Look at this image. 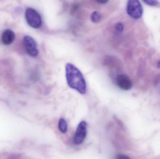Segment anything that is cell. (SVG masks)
Segmentation results:
<instances>
[{
	"mask_svg": "<svg viewBox=\"0 0 160 159\" xmlns=\"http://www.w3.org/2000/svg\"><path fill=\"white\" fill-rule=\"evenodd\" d=\"M66 77L68 86L82 94L86 92L87 86L85 80L81 71L71 63L66 65Z\"/></svg>",
	"mask_w": 160,
	"mask_h": 159,
	"instance_id": "cell-1",
	"label": "cell"
},
{
	"mask_svg": "<svg viewBox=\"0 0 160 159\" xmlns=\"http://www.w3.org/2000/svg\"><path fill=\"white\" fill-rule=\"evenodd\" d=\"M25 18L29 25L34 29H38L42 26V21L39 13L33 8H27L25 11Z\"/></svg>",
	"mask_w": 160,
	"mask_h": 159,
	"instance_id": "cell-2",
	"label": "cell"
},
{
	"mask_svg": "<svg viewBox=\"0 0 160 159\" xmlns=\"http://www.w3.org/2000/svg\"><path fill=\"white\" fill-rule=\"evenodd\" d=\"M128 15L134 19H138L142 16L143 9L138 0H128L127 7Z\"/></svg>",
	"mask_w": 160,
	"mask_h": 159,
	"instance_id": "cell-3",
	"label": "cell"
},
{
	"mask_svg": "<svg viewBox=\"0 0 160 159\" xmlns=\"http://www.w3.org/2000/svg\"><path fill=\"white\" fill-rule=\"evenodd\" d=\"M87 125L85 120L81 121L78 125L74 137V144L76 145L82 144L84 141L87 134Z\"/></svg>",
	"mask_w": 160,
	"mask_h": 159,
	"instance_id": "cell-4",
	"label": "cell"
},
{
	"mask_svg": "<svg viewBox=\"0 0 160 159\" xmlns=\"http://www.w3.org/2000/svg\"><path fill=\"white\" fill-rule=\"evenodd\" d=\"M23 43L26 52L31 57H35L38 54L37 44L35 40L29 35H26L23 39Z\"/></svg>",
	"mask_w": 160,
	"mask_h": 159,
	"instance_id": "cell-5",
	"label": "cell"
},
{
	"mask_svg": "<svg viewBox=\"0 0 160 159\" xmlns=\"http://www.w3.org/2000/svg\"><path fill=\"white\" fill-rule=\"evenodd\" d=\"M116 83L118 87L123 90L128 91L132 87V82L128 77L124 74L118 76Z\"/></svg>",
	"mask_w": 160,
	"mask_h": 159,
	"instance_id": "cell-6",
	"label": "cell"
},
{
	"mask_svg": "<svg viewBox=\"0 0 160 159\" xmlns=\"http://www.w3.org/2000/svg\"><path fill=\"white\" fill-rule=\"evenodd\" d=\"M15 34L10 30H6L4 31L2 35V42L4 44L8 45L13 43L15 39Z\"/></svg>",
	"mask_w": 160,
	"mask_h": 159,
	"instance_id": "cell-7",
	"label": "cell"
},
{
	"mask_svg": "<svg viewBox=\"0 0 160 159\" xmlns=\"http://www.w3.org/2000/svg\"><path fill=\"white\" fill-rule=\"evenodd\" d=\"M59 130L63 133H66L68 130V124L65 119L61 118L59 120L58 124Z\"/></svg>",
	"mask_w": 160,
	"mask_h": 159,
	"instance_id": "cell-8",
	"label": "cell"
},
{
	"mask_svg": "<svg viewBox=\"0 0 160 159\" xmlns=\"http://www.w3.org/2000/svg\"><path fill=\"white\" fill-rule=\"evenodd\" d=\"M102 15L98 11H94L91 15V20L94 23H98L100 21Z\"/></svg>",
	"mask_w": 160,
	"mask_h": 159,
	"instance_id": "cell-9",
	"label": "cell"
},
{
	"mask_svg": "<svg viewBox=\"0 0 160 159\" xmlns=\"http://www.w3.org/2000/svg\"><path fill=\"white\" fill-rule=\"evenodd\" d=\"M145 3L150 6H156L158 3V0H142Z\"/></svg>",
	"mask_w": 160,
	"mask_h": 159,
	"instance_id": "cell-10",
	"label": "cell"
},
{
	"mask_svg": "<svg viewBox=\"0 0 160 159\" xmlns=\"http://www.w3.org/2000/svg\"><path fill=\"white\" fill-rule=\"evenodd\" d=\"M115 28L118 31L121 32L124 30V24L122 22H117V23H116L115 25Z\"/></svg>",
	"mask_w": 160,
	"mask_h": 159,
	"instance_id": "cell-11",
	"label": "cell"
},
{
	"mask_svg": "<svg viewBox=\"0 0 160 159\" xmlns=\"http://www.w3.org/2000/svg\"><path fill=\"white\" fill-rule=\"evenodd\" d=\"M116 159H129L130 158L128 156L126 155H122V154H120L117 156Z\"/></svg>",
	"mask_w": 160,
	"mask_h": 159,
	"instance_id": "cell-12",
	"label": "cell"
},
{
	"mask_svg": "<svg viewBox=\"0 0 160 159\" xmlns=\"http://www.w3.org/2000/svg\"><path fill=\"white\" fill-rule=\"evenodd\" d=\"M160 83V74L157 76V77H156L154 81V85L155 86H158Z\"/></svg>",
	"mask_w": 160,
	"mask_h": 159,
	"instance_id": "cell-13",
	"label": "cell"
},
{
	"mask_svg": "<svg viewBox=\"0 0 160 159\" xmlns=\"http://www.w3.org/2000/svg\"><path fill=\"white\" fill-rule=\"evenodd\" d=\"M98 2L101 4H105L109 1V0H96Z\"/></svg>",
	"mask_w": 160,
	"mask_h": 159,
	"instance_id": "cell-14",
	"label": "cell"
},
{
	"mask_svg": "<svg viewBox=\"0 0 160 159\" xmlns=\"http://www.w3.org/2000/svg\"><path fill=\"white\" fill-rule=\"evenodd\" d=\"M157 67L158 68H160V60L158 61V63H157Z\"/></svg>",
	"mask_w": 160,
	"mask_h": 159,
	"instance_id": "cell-15",
	"label": "cell"
}]
</instances>
